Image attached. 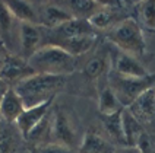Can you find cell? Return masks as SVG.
Segmentation results:
<instances>
[{"instance_id":"cell-10","label":"cell","mask_w":155,"mask_h":153,"mask_svg":"<svg viewBox=\"0 0 155 153\" xmlns=\"http://www.w3.org/2000/svg\"><path fill=\"white\" fill-rule=\"evenodd\" d=\"M95 34V29L89 25V22L86 19H70L68 22L61 24L60 26L50 29V43L53 44L61 41V40H68V38H73V37H79V35H91Z\"/></svg>"},{"instance_id":"cell-19","label":"cell","mask_w":155,"mask_h":153,"mask_svg":"<svg viewBox=\"0 0 155 153\" xmlns=\"http://www.w3.org/2000/svg\"><path fill=\"white\" fill-rule=\"evenodd\" d=\"M64 8L70 12V15L76 19H89L97 10L103 8L104 3L95 0H70L66 3Z\"/></svg>"},{"instance_id":"cell-26","label":"cell","mask_w":155,"mask_h":153,"mask_svg":"<svg viewBox=\"0 0 155 153\" xmlns=\"http://www.w3.org/2000/svg\"><path fill=\"white\" fill-rule=\"evenodd\" d=\"M29 153H73L70 149L64 146L56 145V143H47L43 146H32Z\"/></svg>"},{"instance_id":"cell-11","label":"cell","mask_w":155,"mask_h":153,"mask_svg":"<svg viewBox=\"0 0 155 153\" xmlns=\"http://www.w3.org/2000/svg\"><path fill=\"white\" fill-rule=\"evenodd\" d=\"M37 13H38V25L44 29H54L61 24L73 19L68 9L56 3H45L37 10Z\"/></svg>"},{"instance_id":"cell-22","label":"cell","mask_w":155,"mask_h":153,"mask_svg":"<svg viewBox=\"0 0 155 153\" xmlns=\"http://www.w3.org/2000/svg\"><path fill=\"white\" fill-rule=\"evenodd\" d=\"M116 12L113 10L111 6H108L107 3H104L103 8L100 10H97L92 16L88 19L89 25L94 28L95 31L97 29H111L113 26L116 25Z\"/></svg>"},{"instance_id":"cell-5","label":"cell","mask_w":155,"mask_h":153,"mask_svg":"<svg viewBox=\"0 0 155 153\" xmlns=\"http://www.w3.org/2000/svg\"><path fill=\"white\" fill-rule=\"evenodd\" d=\"M54 99H50L47 102H43L40 105H35V107H31V108H25V111L21 114V117L18 118V121L15 123L18 127V131L21 137L24 140H28V136L29 133L34 130L41 121L43 118L51 111V105Z\"/></svg>"},{"instance_id":"cell-6","label":"cell","mask_w":155,"mask_h":153,"mask_svg":"<svg viewBox=\"0 0 155 153\" xmlns=\"http://www.w3.org/2000/svg\"><path fill=\"white\" fill-rule=\"evenodd\" d=\"M43 28L35 24H19L21 57L28 60L40 47L44 45Z\"/></svg>"},{"instance_id":"cell-21","label":"cell","mask_w":155,"mask_h":153,"mask_svg":"<svg viewBox=\"0 0 155 153\" xmlns=\"http://www.w3.org/2000/svg\"><path fill=\"white\" fill-rule=\"evenodd\" d=\"M121 112L123 110L113 114V115H100L101 123H103L104 130L108 133L114 142L120 143L121 146H126L124 142V134H123V123H121Z\"/></svg>"},{"instance_id":"cell-7","label":"cell","mask_w":155,"mask_h":153,"mask_svg":"<svg viewBox=\"0 0 155 153\" xmlns=\"http://www.w3.org/2000/svg\"><path fill=\"white\" fill-rule=\"evenodd\" d=\"M113 73L120 75L123 77H136V79L151 75L136 57L126 54L120 50H117L113 57Z\"/></svg>"},{"instance_id":"cell-18","label":"cell","mask_w":155,"mask_h":153,"mask_svg":"<svg viewBox=\"0 0 155 153\" xmlns=\"http://www.w3.org/2000/svg\"><path fill=\"white\" fill-rule=\"evenodd\" d=\"M108 64H110V54H108V51H105V50L98 51L95 56H92L85 63V66H84V75H85L86 79L95 80V79L103 76L104 73L107 72Z\"/></svg>"},{"instance_id":"cell-16","label":"cell","mask_w":155,"mask_h":153,"mask_svg":"<svg viewBox=\"0 0 155 153\" xmlns=\"http://www.w3.org/2000/svg\"><path fill=\"white\" fill-rule=\"evenodd\" d=\"M9 12L19 24H35L38 25V13L31 2L25 0H6Z\"/></svg>"},{"instance_id":"cell-23","label":"cell","mask_w":155,"mask_h":153,"mask_svg":"<svg viewBox=\"0 0 155 153\" xmlns=\"http://www.w3.org/2000/svg\"><path fill=\"white\" fill-rule=\"evenodd\" d=\"M15 22L16 21H15V18L12 16V13L9 12L6 3L0 2V38H2V44L6 48H8V43L12 40Z\"/></svg>"},{"instance_id":"cell-14","label":"cell","mask_w":155,"mask_h":153,"mask_svg":"<svg viewBox=\"0 0 155 153\" xmlns=\"http://www.w3.org/2000/svg\"><path fill=\"white\" fill-rule=\"evenodd\" d=\"M127 110L140 123L155 118V86L148 89L147 92H143Z\"/></svg>"},{"instance_id":"cell-25","label":"cell","mask_w":155,"mask_h":153,"mask_svg":"<svg viewBox=\"0 0 155 153\" xmlns=\"http://www.w3.org/2000/svg\"><path fill=\"white\" fill-rule=\"evenodd\" d=\"M138 13L143 25L148 29L155 31V0H145L138 3Z\"/></svg>"},{"instance_id":"cell-28","label":"cell","mask_w":155,"mask_h":153,"mask_svg":"<svg viewBox=\"0 0 155 153\" xmlns=\"http://www.w3.org/2000/svg\"><path fill=\"white\" fill-rule=\"evenodd\" d=\"M114 153H140L138 147H132V146H120L116 147Z\"/></svg>"},{"instance_id":"cell-20","label":"cell","mask_w":155,"mask_h":153,"mask_svg":"<svg viewBox=\"0 0 155 153\" xmlns=\"http://www.w3.org/2000/svg\"><path fill=\"white\" fill-rule=\"evenodd\" d=\"M124 110L121 107L119 98L116 96L114 91L111 89V86L107 85L105 88L101 89L100 96H98V111L100 115H113L119 111Z\"/></svg>"},{"instance_id":"cell-9","label":"cell","mask_w":155,"mask_h":153,"mask_svg":"<svg viewBox=\"0 0 155 153\" xmlns=\"http://www.w3.org/2000/svg\"><path fill=\"white\" fill-rule=\"evenodd\" d=\"M25 111L22 98L15 88H6L0 96V117L6 124H15L21 114Z\"/></svg>"},{"instance_id":"cell-24","label":"cell","mask_w":155,"mask_h":153,"mask_svg":"<svg viewBox=\"0 0 155 153\" xmlns=\"http://www.w3.org/2000/svg\"><path fill=\"white\" fill-rule=\"evenodd\" d=\"M10 124H0V153H16L18 139L13 130L9 127Z\"/></svg>"},{"instance_id":"cell-2","label":"cell","mask_w":155,"mask_h":153,"mask_svg":"<svg viewBox=\"0 0 155 153\" xmlns=\"http://www.w3.org/2000/svg\"><path fill=\"white\" fill-rule=\"evenodd\" d=\"M26 61L34 73L41 75L68 76L78 69V57L51 44H44Z\"/></svg>"},{"instance_id":"cell-3","label":"cell","mask_w":155,"mask_h":153,"mask_svg":"<svg viewBox=\"0 0 155 153\" xmlns=\"http://www.w3.org/2000/svg\"><path fill=\"white\" fill-rule=\"evenodd\" d=\"M107 38L117 47V50L130 54L133 57H142L147 53V44L140 25L133 18H124L119 21L108 31Z\"/></svg>"},{"instance_id":"cell-17","label":"cell","mask_w":155,"mask_h":153,"mask_svg":"<svg viewBox=\"0 0 155 153\" xmlns=\"http://www.w3.org/2000/svg\"><path fill=\"white\" fill-rule=\"evenodd\" d=\"M121 123H123V134H124V142L126 146L136 147L138 139L143 133V128L139 121L127 108H124L121 112Z\"/></svg>"},{"instance_id":"cell-12","label":"cell","mask_w":155,"mask_h":153,"mask_svg":"<svg viewBox=\"0 0 155 153\" xmlns=\"http://www.w3.org/2000/svg\"><path fill=\"white\" fill-rule=\"evenodd\" d=\"M32 75H35L34 70L29 67L25 59H22L21 56L10 54L5 66L0 69V82H15L16 85L18 82Z\"/></svg>"},{"instance_id":"cell-8","label":"cell","mask_w":155,"mask_h":153,"mask_svg":"<svg viewBox=\"0 0 155 153\" xmlns=\"http://www.w3.org/2000/svg\"><path fill=\"white\" fill-rule=\"evenodd\" d=\"M53 143L64 146L68 149H72L76 145V133L70 124L69 118L63 111L57 110L53 114V127H51Z\"/></svg>"},{"instance_id":"cell-13","label":"cell","mask_w":155,"mask_h":153,"mask_svg":"<svg viewBox=\"0 0 155 153\" xmlns=\"http://www.w3.org/2000/svg\"><path fill=\"white\" fill-rule=\"evenodd\" d=\"M116 147L111 142L100 134L95 128H88L76 153H114Z\"/></svg>"},{"instance_id":"cell-1","label":"cell","mask_w":155,"mask_h":153,"mask_svg":"<svg viewBox=\"0 0 155 153\" xmlns=\"http://www.w3.org/2000/svg\"><path fill=\"white\" fill-rule=\"evenodd\" d=\"M64 85H66V76L35 73L32 76H28L24 80L18 82L13 88L18 95L22 98L25 108H31L43 102L54 99Z\"/></svg>"},{"instance_id":"cell-4","label":"cell","mask_w":155,"mask_h":153,"mask_svg":"<svg viewBox=\"0 0 155 153\" xmlns=\"http://www.w3.org/2000/svg\"><path fill=\"white\" fill-rule=\"evenodd\" d=\"M108 85L111 86L116 96L119 98L123 108H129L133 102L138 99L143 92L155 86V75H149L147 77H123L120 75L111 73L108 79Z\"/></svg>"},{"instance_id":"cell-27","label":"cell","mask_w":155,"mask_h":153,"mask_svg":"<svg viewBox=\"0 0 155 153\" xmlns=\"http://www.w3.org/2000/svg\"><path fill=\"white\" fill-rule=\"evenodd\" d=\"M9 57H10V51H9L3 44H0V69L5 66V63L8 61Z\"/></svg>"},{"instance_id":"cell-15","label":"cell","mask_w":155,"mask_h":153,"mask_svg":"<svg viewBox=\"0 0 155 153\" xmlns=\"http://www.w3.org/2000/svg\"><path fill=\"white\" fill-rule=\"evenodd\" d=\"M95 41H97V34L91 35H79V37H73V38H68V40H61L57 43H53L51 45H57L68 51L70 56L73 57H79L82 54H85L94 47Z\"/></svg>"}]
</instances>
